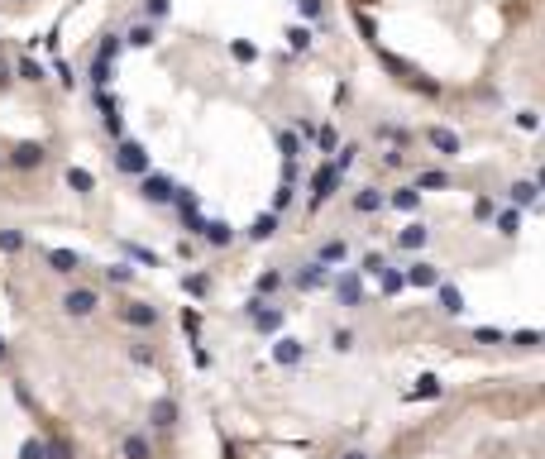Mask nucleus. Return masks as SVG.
<instances>
[{"mask_svg":"<svg viewBox=\"0 0 545 459\" xmlns=\"http://www.w3.org/2000/svg\"><path fill=\"white\" fill-rule=\"evenodd\" d=\"M115 167H120V172H134V177H144V172H149V153H144V144L125 139V144L115 149Z\"/></svg>","mask_w":545,"mask_h":459,"instance_id":"nucleus-1","label":"nucleus"},{"mask_svg":"<svg viewBox=\"0 0 545 459\" xmlns=\"http://www.w3.org/2000/svg\"><path fill=\"white\" fill-rule=\"evenodd\" d=\"M335 187H340V167H335V163H326V167L311 177V206H326L330 196H335Z\"/></svg>","mask_w":545,"mask_h":459,"instance_id":"nucleus-2","label":"nucleus"},{"mask_svg":"<svg viewBox=\"0 0 545 459\" xmlns=\"http://www.w3.org/2000/svg\"><path fill=\"white\" fill-rule=\"evenodd\" d=\"M249 321L258 325L263 335H272V330L282 325V306H268L263 297H254V301H249Z\"/></svg>","mask_w":545,"mask_h":459,"instance_id":"nucleus-3","label":"nucleus"},{"mask_svg":"<svg viewBox=\"0 0 545 459\" xmlns=\"http://www.w3.org/2000/svg\"><path fill=\"white\" fill-rule=\"evenodd\" d=\"M96 306H101V301H96L91 287H72V292L62 297V311H67V316H91Z\"/></svg>","mask_w":545,"mask_h":459,"instance_id":"nucleus-4","label":"nucleus"},{"mask_svg":"<svg viewBox=\"0 0 545 459\" xmlns=\"http://www.w3.org/2000/svg\"><path fill=\"white\" fill-rule=\"evenodd\" d=\"M326 278H330V273H326V263H301L292 282H297L301 292H316V287H326Z\"/></svg>","mask_w":545,"mask_h":459,"instance_id":"nucleus-5","label":"nucleus"},{"mask_svg":"<svg viewBox=\"0 0 545 459\" xmlns=\"http://www.w3.org/2000/svg\"><path fill=\"white\" fill-rule=\"evenodd\" d=\"M335 297L345 301V306H359V297H364V287H359V273H354V268L335 278Z\"/></svg>","mask_w":545,"mask_h":459,"instance_id":"nucleus-6","label":"nucleus"},{"mask_svg":"<svg viewBox=\"0 0 545 459\" xmlns=\"http://www.w3.org/2000/svg\"><path fill=\"white\" fill-rule=\"evenodd\" d=\"M431 149H436L440 158H455V153H460V135L445 130V125H436V130H431Z\"/></svg>","mask_w":545,"mask_h":459,"instance_id":"nucleus-7","label":"nucleus"},{"mask_svg":"<svg viewBox=\"0 0 545 459\" xmlns=\"http://www.w3.org/2000/svg\"><path fill=\"white\" fill-rule=\"evenodd\" d=\"M436 297H440V311L445 316H464V297L455 282H436Z\"/></svg>","mask_w":545,"mask_h":459,"instance_id":"nucleus-8","label":"nucleus"},{"mask_svg":"<svg viewBox=\"0 0 545 459\" xmlns=\"http://www.w3.org/2000/svg\"><path fill=\"white\" fill-rule=\"evenodd\" d=\"M172 182H167V177H153V172H144V196H149V201H158V206H167V201H172Z\"/></svg>","mask_w":545,"mask_h":459,"instance_id":"nucleus-9","label":"nucleus"},{"mask_svg":"<svg viewBox=\"0 0 545 459\" xmlns=\"http://www.w3.org/2000/svg\"><path fill=\"white\" fill-rule=\"evenodd\" d=\"M120 316H125V325H139V330H149V325L158 321V311H153V306H144V301H130Z\"/></svg>","mask_w":545,"mask_h":459,"instance_id":"nucleus-10","label":"nucleus"},{"mask_svg":"<svg viewBox=\"0 0 545 459\" xmlns=\"http://www.w3.org/2000/svg\"><path fill=\"white\" fill-rule=\"evenodd\" d=\"M436 282H440L436 263H411L407 268V287H436Z\"/></svg>","mask_w":545,"mask_h":459,"instance_id":"nucleus-11","label":"nucleus"},{"mask_svg":"<svg viewBox=\"0 0 545 459\" xmlns=\"http://www.w3.org/2000/svg\"><path fill=\"white\" fill-rule=\"evenodd\" d=\"M149 421H153L158 431H167V426L177 421V402H172V397H158V402H153V411H149Z\"/></svg>","mask_w":545,"mask_h":459,"instance_id":"nucleus-12","label":"nucleus"},{"mask_svg":"<svg viewBox=\"0 0 545 459\" xmlns=\"http://www.w3.org/2000/svg\"><path fill=\"white\" fill-rule=\"evenodd\" d=\"M378 287H382V297H397V292L407 287V273H402V268H387V263H382V273H378Z\"/></svg>","mask_w":545,"mask_h":459,"instance_id":"nucleus-13","label":"nucleus"},{"mask_svg":"<svg viewBox=\"0 0 545 459\" xmlns=\"http://www.w3.org/2000/svg\"><path fill=\"white\" fill-rule=\"evenodd\" d=\"M48 268L53 273H77L82 268V259H77L72 249H48Z\"/></svg>","mask_w":545,"mask_h":459,"instance_id":"nucleus-14","label":"nucleus"},{"mask_svg":"<svg viewBox=\"0 0 545 459\" xmlns=\"http://www.w3.org/2000/svg\"><path fill=\"white\" fill-rule=\"evenodd\" d=\"M201 240L220 249V244H230V240H235V230H230L225 220H206V225H201Z\"/></svg>","mask_w":545,"mask_h":459,"instance_id":"nucleus-15","label":"nucleus"},{"mask_svg":"<svg viewBox=\"0 0 545 459\" xmlns=\"http://www.w3.org/2000/svg\"><path fill=\"white\" fill-rule=\"evenodd\" d=\"M431 240V230L426 225H407V230H397V249H426Z\"/></svg>","mask_w":545,"mask_h":459,"instance_id":"nucleus-16","label":"nucleus"},{"mask_svg":"<svg viewBox=\"0 0 545 459\" xmlns=\"http://www.w3.org/2000/svg\"><path fill=\"white\" fill-rule=\"evenodd\" d=\"M426 397H440V378H436V374H421L416 388L407 392V402H426Z\"/></svg>","mask_w":545,"mask_h":459,"instance_id":"nucleus-17","label":"nucleus"},{"mask_svg":"<svg viewBox=\"0 0 545 459\" xmlns=\"http://www.w3.org/2000/svg\"><path fill=\"white\" fill-rule=\"evenodd\" d=\"M382 201H387V196H382V191H373V187L354 191V211H359V216H373V211H378Z\"/></svg>","mask_w":545,"mask_h":459,"instance_id":"nucleus-18","label":"nucleus"},{"mask_svg":"<svg viewBox=\"0 0 545 459\" xmlns=\"http://www.w3.org/2000/svg\"><path fill=\"white\" fill-rule=\"evenodd\" d=\"M272 359H277V364H287V369L301 364V340H277V345H272Z\"/></svg>","mask_w":545,"mask_h":459,"instance_id":"nucleus-19","label":"nucleus"},{"mask_svg":"<svg viewBox=\"0 0 545 459\" xmlns=\"http://www.w3.org/2000/svg\"><path fill=\"white\" fill-rule=\"evenodd\" d=\"M10 163H15V167H39V163H43V149H39V144H20V149L10 153Z\"/></svg>","mask_w":545,"mask_h":459,"instance_id":"nucleus-20","label":"nucleus"},{"mask_svg":"<svg viewBox=\"0 0 545 459\" xmlns=\"http://www.w3.org/2000/svg\"><path fill=\"white\" fill-rule=\"evenodd\" d=\"M387 206H397V211H416V206H421V191H416V187H397L392 196H387Z\"/></svg>","mask_w":545,"mask_h":459,"instance_id":"nucleus-21","label":"nucleus"},{"mask_svg":"<svg viewBox=\"0 0 545 459\" xmlns=\"http://www.w3.org/2000/svg\"><path fill=\"white\" fill-rule=\"evenodd\" d=\"M272 230H277V211L254 220V225H249V240H272Z\"/></svg>","mask_w":545,"mask_h":459,"instance_id":"nucleus-22","label":"nucleus"},{"mask_svg":"<svg viewBox=\"0 0 545 459\" xmlns=\"http://www.w3.org/2000/svg\"><path fill=\"white\" fill-rule=\"evenodd\" d=\"M277 149H282V163H297V153H301V139L292 135V130H277Z\"/></svg>","mask_w":545,"mask_h":459,"instance_id":"nucleus-23","label":"nucleus"},{"mask_svg":"<svg viewBox=\"0 0 545 459\" xmlns=\"http://www.w3.org/2000/svg\"><path fill=\"white\" fill-rule=\"evenodd\" d=\"M316 263H345V240H330V244H321V254H316Z\"/></svg>","mask_w":545,"mask_h":459,"instance_id":"nucleus-24","label":"nucleus"},{"mask_svg":"<svg viewBox=\"0 0 545 459\" xmlns=\"http://www.w3.org/2000/svg\"><path fill=\"white\" fill-rule=\"evenodd\" d=\"M416 187H421V191H445V187H450V177H445L440 167H431V172H421V177H416Z\"/></svg>","mask_w":545,"mask_h":459,"instance_id":"nucleus-25","label":"nucleus"},{"mask_svg":"<svg viewBox=\"0 0 545 459\" xmlns=\"http://www.w3.org/2000/svg\"><path fill=\"white\" fill-rule=\"evenodd\" d=\"M536 196H541L536 182H512V201H517V206H536Z\"/></svg>","mask_w":545,"mask_h":459,"instance_id":"nucleus-26","label":"nucleus"},{"mask_svg":"<svg viewBox=\"0 0 545 459\" xmlns=\"http://www.w3.org/2000/svg\"><path fill=\"white\" fill-rule=\"evenodd\" d=\"M125 459H153V445H149L144 435H130V440H125Z\"/></svg>","mask_w":545,"mask_h":459,"instance_id":"nucleus-27","label":"nucleus"},{"mask_svg":"<svg viewBox=\"0 0 545 459\" xmlns=\"http://www.w3.org/2000/svg\"><path fill=\"white\" fill-rule=\"evenodd\" d=\"M91 86H96V91H106L110 86V62L106 57H91Z\"/></svg>","mask_w":545,"mask_h":459,"instance_id":"nucleus-28","label":"nucleus"},{"mask_svg":"<svg viewBox=\"0 0 545 459\" xmlns=\"http://www.w3.org/2000/svg\"><path fill=\"white\" fill-rule=\"evenodd\" d=\"M492 220H497V230H502V235H517V230H521V206H517V211H497Z\"/></svg>","mask_w":545,"mask_h":459,"instance_id":"nucleus-29","label":"nucleus"},{"mask_svg":"<svg viewBox=\"0 0 545 459\" xmlns=\"http://www.w3.org/2000/svg\"><path fill=\"white\" fill-rule=\"evenodd\" d=\"M125 43H134V48H149V43H153V25H134L130 34H125Z\"/></svg>","mask_w":545,"mask_h":459,"instance_id":"nucleus-30","label":"nucleus"},{"mask_svg":"<svg viewBox=\"0 0 545 459\" xmlns=\"http://www.w3.org/2000/svg\"><path fill=\"white\" fill-rule=\"evenodd\" d=\"M316 144H321V153H335V149H340V135H335V125H321V130H316Z\"/></svg>","mask_w":545,"mask_h":459,"instance_id":"nucleus-31","label":"nucleus"},{"mask_svg":"<svg viewBox=\"0 0 545 459\" xmlns=\"http://www.w3.org/2000/svg\"><path fill=\"white\" fill-rule=\"evenodd\" d=\"M20 459H48V440H25V445H20Z\"/></svg>","mask_w":545,"mask_h":459,"instance_id":"nucleus-32","label":"nucleus"},{"mask_svg":"<svg viewBox=\"0 0 545 459\" xmlns=\"http://www.w3.org/2000/svg\"><path fill=\"white\" fill-rule=\"evenodd\" d=\"M120 43H125L120 34H106V39H101V53H96V57H106V62H115V57H120Z\"/></svg>","mask_w":545,"mask_h":459,"instance_id":"nucleus-33","label":"nucleus"},{"mask_svg":"<svg viewBox=\"0 0 545 459\" xmlns=\"http://www.w3.org/2000/svg\"><path fill=\"white\" fill-rule=\"evenodd\" d=\"M287 43H292V53H306L311 48V29H287Z\"/></svg>","mask_w":545,"mask_h":459,"instance_id":"nucleus-34","label":"nucleus"},{"mask_svg":"<svg viewBox=\"0 0 545 459\" xmlns=\"http://www.w3.org/2000/svg\"><path fill=\"white\" fill-rule=\"evenodd\" d=\"M15 72H20L25 81H43V67H39L34 57H20V67H15Z\"/></svg>","mask_w":545,"mask_h":459,"instance_id":"nucleus-35","label":"nucleus"},{"mask_svg":"<svg viewBox=\"0 0 545 459\" xmlns=\"http://www.w3.org/2000/svg\"><path fill=\"white\" fill-rule=\"evenodd\" d=\"M0 249H5V254L25 249V235H20V230H0Z\"/></svg>","mask_w":545,"mask_h":459,"instance_id":"nucleus-36","label":"nucleus"},{"mask_svg":"<svg viewBox=\"0 0 545 459\" xmlns=\"http://www.w3.org/2000/svg\"><path fill=\"white\" fill-rule=\"evenodd\" d=\"M67 182H72V187H77V191H91V187H96L86 167H72V172H67Z\"/></svg>","mask_w":545,"mask_h":459,"instance_id":"nucleus-37","label":"nucleus"},{"mask_svg":"<svg viewBox=\"0 0 545 459\" xmlns=\"http://www.w3.org/2000/svg\"><path fill=\"white\" fill-rule=\"evenodd\" d=\"M167 10H172V0H144V15H149V20H163Z\"/></svg>","mask_w":545,"mask_h":459,"instance_id":"nucleus-38","label":"nucleus"},{"mask_svg":"<svg viewBox=\"0 0 545 459\" xmlns=\"http://www.w3.org/2000/svg\"><path fill=\"white\" fill-rule=\"evenodd\" d=\"M292 182H282V187H277V196H272V211H287V206H292Z\"/></svg>","mask_w":545,"mask_h":459,"instance_id":"nucleus-39","label":"nucleus"},{"mask_svg":"<svg viewBox=\"0 0 545 459\" xmlns=\"http://www.w3.org/2000/svg\"><path fill=\"white\" fill-rule=\"evenodd\" d=\"M359 158V149L354 144H345V149H335V167H340V172H345V167H350V163Z\"/></svg>","mask_w":545,"mask_h":459,"instance_id":"nucleus-40","label":"nucleus"},{"mask_svg":"<svg viewBox=\"0 0 545 459\" xmlns=\"http://www.w3.org/2000/svg\"><path fill=\"white\" fill-rule=\"evenodd\" d=\"M48 459H72V445L67 440H48Z\"/></svg>","mask_w":545,"mask_h":459,"instance_id":"nucleus-41","label":"nucleus"},{"mask_svg":"<svg viewBox=\"0 0 545 459\" xmlns=\"http://www.w3.org/2000/svg\"><path fill=\"white\" fill-rule=\"evenodd\" d=\"M474 216H483V220H492V216H497V206H492L488 196H478V201H474Z\"/></svg>","mask_w":545,"mask_h":459,"instance_id":"nucleus-42","label":"nucleus"},{"mask_svg":"<svg viewBox=\"0 0 545 459\" xmlns=\"http://www.w3.org/2000/svg\"><path fill=\"white\" fill-rule=\"evenodd\" d=\"M382 139H392V144H402V149H407V130H397V125H382Z\"/></svg>","mask_w":545,"mask_h":459,"instance_id":"nucleus-43","label":"nucleus"},{"mask_svg":"<svg viewBox=\"0 0 545 459\" xmlns=\"http://www.w3.org/2000/svg\"><path fill=\"white\" fill-rule=\"evenodd\" d=\"M359 273H373V278H378V273H382V254H368V259L359 263Z\"/></svg>","mask_w":545,"mask_h":459,"instance_id":"nucleus-44","label":"nucleus"},{"mask_svg":"<svg viewBox=\"0 0 545 459\" xmlns=\"http://www.w3.org/2000/svg\"><path fill=\"white\" fill-rule=\"evenodd\" d=\"M517 125H521V130H541V115H536V110H521Z\"/></svg>","mask_w":545,"mask_h":459,"instance_id":"nucleus-45","label":"nucleus"},{"mask_svg":"<svg viewBox=\"0 0 545 459\" xmlns=\"http://www.w3.org/2000/svg\"><path fill=\"white\" fill-rule=\"evenodd\" d=\"M297 10L306 20H321V0H297Z\"/></svg>","mask_w":545,"mask_h":459,"instance_id":"nucleus-46","label":"nucleus"},{"mask_svg":"<svg viewBox=\"0 0 545 459\" xmlns=\"http://www.w3.org/2000/svg\"><path fill=\"white\" fill-rule=\"evenodd\" d=\"M187 292L191 297H206V278H201V273H191L187 278Z\"/></svg>","mask_w":545,"mask_h":459,"instance_id":"nucleus-47","label":"nucleus"},{"mask_svg":"<svg viewBox=\"0 0 545 459\" xmlns=\"http://www.w3.org/2000/svg\"><path fill=\"white\" fill-rule=\"evenodd\" d=\"M277 287H282V278H277V273H263V278H258V292H277Z\"/></svg>","mask_w":545,"mask_h":459,"instance_id":"nucleus-48","label":"nucleus"},{"mask_svg":"<svg viewBox=\"0 0 545 459\" xmlns=\"http://www.w3.org/2000/svg\"><path fill=\"white\" fill-rule=\"evenodd\" d=\"M512 345H541V335H536V330H517V335H512Z\"/></svg>","mask_w":545,"mask_h":459,"instance_id":"nucleus-49","label":"nucleus"},{"mask_svg":"<svg viewBox=\"0 0 545 459\" xmlns=\"http://www.w3.org/2000/svg\"><path fill=\"white\" fill-rule=\"evenodd\" d=\"M106 278H110V282H130V268H125V263H115V268H106Z\"/></svg>","mask_w":545,"mask_h":459,"instance_id":"nucleus-50","label":"nucleus"},{"mask_svg":"<svg viewBox=\"0 0 545 459\" xmlns=\"http://www.w3.org/2000/svg\"><path fill=\"white\" fill-rule=\"evenodd\" d=\"M335 350H354V335H350V330H335Z\"/></svg>","mask_w":545,"mask_h":459,"instance_id":"nucleus-51","label":"nucleus"},{"mask_svg":"<svg viewBox=\"0 0 545 459\" xmlns=\"http://www.w3.org/2000/svg\"><path fill=\"white\" fill-rule=\"evenodd\" d=\"M0 86H10V62L0 57Z\"/></svg>","mask_w":545,"mask_h":459,"instance_id":"nucleus-52","label":"nucleus"},{"mask_svg":"<svg viewBox=\"0 0 545 459\" xmlns=\"http://www.w3.org/2000/svg\"><path fill=\"white\" fill-rule=\"evenodd\" d=\"M340 459H368V455H364V450H350V455H340Z\"/></svg>","mask_w":545,"mask_h":459,"instance_id":"nucleus-53","label":"nucleus"},{"mask_svg":"<svg viewBox=\"0 0 545 459\" xmlns=\"http://www.w3.org/2000/svg\"><path fill=\"white\" fill-rule=\"evenodd\" d=\"M5 354H10V350H5V340H0V364H5Z\"/></svg>","mask_w":545,"mask_h":459,"instance_id":"nucleus-54","label":"nucleus"},{"mask_svg":"<svg viewBox=\"0 0 545 459\" xmlns=\"http://www.w3.org/2000/svg\"><path fill=\"white\" fill-rule=\"evenodd\" d=\"M541 191H545V167H541Z\"/></svg>","mask_w":545,"mask_h":459,"instance_id":"nucleus-55","label":"nucleus"},{"mask_svg":"<svg viewBox=\"0 0 545 459\" xmlns=\"http://www.w3.org/2000/svg\"><path fill=\"white\" fill-rule=\"evenodd\" d=\"M541 340H545V335H541Z\"/></svg>","mask_w":545,"mask_h":459,"instance_id":"nucleus-56","label":"nucleus"}]
</instances>
